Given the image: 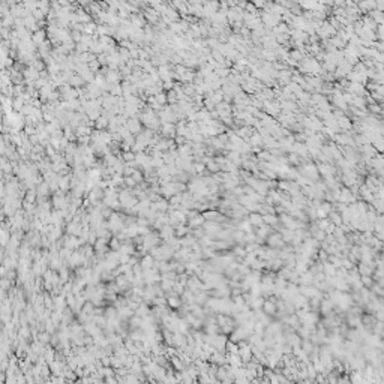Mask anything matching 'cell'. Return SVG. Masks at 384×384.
I'll use <instances>...</instances> for the list:
<instances>
[{
    "mask_svg": "<svg viewBox=\"0 0 384 384\" xmlns=\"http://www.w3.org/2000/svg\"><path fill=\"white\" fill-rule=\"evenodd\" d=\"M140 263H141L143 269L146 270V269H152V267H155V263H156V261H155V257H153L152 254H146L144 257L141 258V261H140Z\"/></svg>",
    "mask_w": 384,
    "mask_h": 384,
    "instance_id": "obj_1",
    "label": "cell"
},
{
    "mask_svg": "<svg viewBox=\"0 0 384 384\" xmlns=\"http://www.w3.org/2000/svg\"><path fill=\"white\" fill-rule=\"evenodd\" d=\"M174 234H176V237L182 239V237H185V236L189 234V228H188L185 224H179V225L174 228Z\"/></svg>",
    "mask_w": 384,
    "mask_h": 384,
    "instance_id": "obj_2",
    "label": "cell"
},
{
    "mask_svg": "<svg viewBox=\"0 0 384 384\" xmlns=\"http://www.w3.org/2000/svg\"><path fill=\"white\" fill-rule=\"evenodd\" d=\"M170 360H171V365L174 366L176 371H183V369L186 368V365H185V363L182 362V359H179L177 356H173Z\"/></svg>",
    "mask_w": 384,
    "mask_h": 384,
    "instance_id": "obj_3",
    "label": "cell"
},
{
    "mask_svg": "<svg viewBox=\"0 0 384 384\" xmlns=\"http://www.w3.org/2000/svg\"><path fill=\"white\" fill-rule=\"evenodd\" d=\"M36 192H38V195H39L41 198L47 197V195H48V192H50V186H48V183H39V186H38Z\"/></svg>",
    "mask_w": 384,
    "mask_h": 384,
    "instance_id": "obj_4",
    "label": "cell"
},
{
    "mask_svg": "<svg viewBox=\"0 0 384 384\" xmlns=\"http://www.w3.org/2000/svg\"><path fill=\"white\" fill-rule=\"evenodd\" d=\"M263 309H264V312H267V314H275V312H276V303L267 300V302L263 303Z\"/></svg>",
    "mask_w": 384,
    "mask_h": 384,
    "instance_id": "obj_5",
    "label": "cell"
},
{
    "mask_svg": "<svg viewBox=\"0 0 384 384\" xmlns=\"http://www.w3.org/2000/svg\"><path fill=\"white\" fill-rule=\"evenodd\" d=\"M125 185H126L128 188H134V186L137 185V180H135L132 176H128V177H125Z\"/></svg>",
    "mask_w": 384,
    "mask_h": 384,
    "instance_id": "obj_6",
    "label": "cell"
},
{
    "mask_svg": "<svg viewBox=\"0 0 384 384\" xmlns=\"http://www.w3.org/2000/svg\"><path fill=\"white\" fill-rule=\"evenodd\" d=\"M272 246H279V245H282V239H281V236H272L270 237V242H269Z\"/></svg>",
    "mask_w": 384,
    "mask_h": 384,
    "instance_id": "obj_7",
    "label": "cell"
},
{
    "mask_svg": "<svg viewBox=\"0 0 384 384\" xmlns=\"http://www.w3.org/2000/svg\"><path fill=\"white\" fill-rule=\"evenodd\" d=\"M263 219H264V218H261V216H258V215H252V216H251V222H252V224H260Z\"/></svg>",
    "mask_w": 384,
    "mask_h": 384,
    "instance_id": "obj_8",
    "label": "cell"
},
{
    "mask_svg": "<svg viewBox=\"0 0 384 384\" xmlns=\"http://www.w3.org/2000/svg\"><path fill=\"white\" fill-rule=\"evenodd\" d=\"M132 177H134L137 182H143V176H141V173H138V171H134Z\"/></svg>",
    "mask_w": 384,
    "mask_h": 384,
    "instance_id": "obj_9",
    "label": "cell"
}]
</instances>
